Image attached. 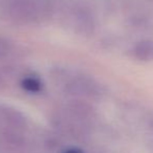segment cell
I'll list each match as a JSON object with an SVG mask.
<instances>
[{"instance_id":"obj_2","label":"cell","mask_w":153,"mask_h":153,"mask_svg":"<svg viewBox=\"0 0 153 153\" xmlns=\"http://www.w3.org/2000/svg\"><path fill=\"white\" fill-rule=\"evenodd\" d=\"M22 87L30 92H39L42 88V84H41L40 80L36 76H26L22 80Z\"/></svg>"},{"instance_id":"obj_1","label":"cell","mask_w":153,"mask_h":153,"mask_svg":"<svg viewBox=\"0 0 153 153\" xmlns=\"http://www.w3.org/2000/svg\"><path fill=\"white\" fill-rule=\"evenodd\" d=\"M133 53L140 61H151L153 60V42L150 40L140 41L134 46Z\"/></svg>"},{"instance_id":"obj_3","label":"cell","mask_w":153,"mask_h":153,"mask_svg":"<svg viewBox=\"0 0 153 153\" xmlns=\"http://www.w3.org/2000/svg\"><path fill=\"white\" fill-rule=\"evenodd\" d=\"M65 153H83V152H81L80 150H76V149H71V150L66 151Z\"/></svg>"}]
</instances>
